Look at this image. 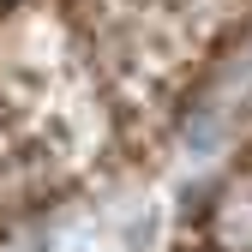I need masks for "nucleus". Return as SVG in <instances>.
<instances>
[{"mask_svg":"<svg viewBox=\"0 0 252 252\" xmlns=\"http://www.w3.org/2000/svg\"><path fill=\"white\" fill-rule=\"evenodd\" d=\"M204 240L210 252H252V168L228 174L204 204Z\"/></svg>","mask_w":252,"mask_h":252,"instance_id":"1","label":"nucleus"}]
</instances>
